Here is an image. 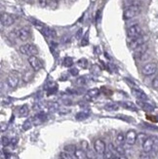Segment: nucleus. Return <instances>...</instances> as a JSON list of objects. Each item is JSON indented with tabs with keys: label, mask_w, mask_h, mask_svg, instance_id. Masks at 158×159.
<instances>
[{
	"label": "nucleus",
	"mask_w": 158,
	"mask_h": 159,
	"mask_svg": "<svg viewBox=\"0 0 158 159\" xmlns=\"http://www.w3.org/2000/svg\"><path fill=\"white\" fill-rule=\"evenodd\" d=\"M142 35H143V29L140 24H132V26H130L128 29H127V36H128V38L130 40L139 38Z\"/></svg>",
	"instance_id": "obj_1"
},
{
	"label": "nucleus",
	"mask_w": 158,
	"mask_h": 159,
	"mask_svg": "<svg viewBox=\"0 0 158 159\" xmlns=\"http://www.w3.org/2000/svg\"><path fill=\"white\" fill-rule=\"evenodd\" d=\"M139 13H140V8H139L138 5H131V6L125 8L123 12V19L126 20V21L127 20H131L139 15Z\"/></svg>",
	"instance_id": "obj_2"
},
{
	"label": "nucleus",
	"mask_w": 158,
	"mask_h": 159,
	"mask_svg": "<svg viewBox=\"0 0 158 159\" xmlns=\"http://www.w3.org/2000/svg\"><path fill=\"white\" fill-rule=\"evenodd\" d=\"M20 52L23 55H26V56H29V57H30V56L37 55L38 49H37V47L34 45V44L27 43V44H24V45H22L20 47Z\"/></svg>",
	"instance_id": "obj_3"
},
{
	"label": "nucleus",
	"mask_w": 158,
	"mask_h": 159,
	"mask_svg": "<svg viewBox=\"0 0 158 159\" xmlns=\"http://www.w3.org/2000/svg\"><path fill=\"white\" fill-rule=\"evenodd\" d=\"M14 34L22 41H26L30 36V29L29 27H23L21 29H17L14 30Z\"/></svg>",
	"instance_id": "obj_4"
},
{
	"label": "nucleus",
	"mask_w": 158,
	"mask_h": 159,
	"mask_svg": "<svg viewBox=\"0 0 158 159\" xmlns=\"http://www.w3.org/2000/svg\"><path fill=\"white\" fill-rule=\"evenodd\" d=\"M157 70V66L155 63H148L143 66L142 68V73L145 76H150L153 75Z\"/></svg>",
	"instance_id": "obj_5"
},
{
	"label": "nucleus",
	"mask_w": 158,
	"mask_h": 159,
	"mask_svg": "<svg viewBox=\"0 0 158 159\" xmlns=\"http://www.w3.org/2000/svg\"><path fill=\"white\" fill-rule=\"evenodd\" d=\"M29 63L30 66L33 68V70L38 71L43 68V63L40 61V59H38L36 56H30L29 57Z\"/></svg>",
	"instance_id": "obj_6"
},
{
	"label": "nucleus",
	"mask_w": 158,
	"mask_h": 159,
	"mask_svg": "<svg viewBox=\"0 0 158 159\" xmlns=\"http://www.w3.org/2000/svg\"><path fill=\"white\" fill-rule=\"evenodd\" d=\"M0 22H1V24L3 27H10L14 24L15 19H14V17L11 15V14L2 13L1 18H0Z\"/></svg>",
	"instance_id": "obj_7"
},
{
	"label": "nucleus",
	"mask_w": 158,
	"mask_h": 159,
	"mask_svg": "<svg viewBox=\"0 0 158 159\" xmlns=\"http://www.w3.org/2000/svg\"><path fill=\"white\" fill-rule=\"evenodd\" d=\"M148 44H143V45L142 46H140V47H138L137 49H135V50H133V57H134L136 60H140V59H142L143 58V56L145 54L146 51H148Z\"/></svg>",
	"instance_id": "obj_8"
},
{
	"label": "nucleus",
	"mask_w": 158,
	"mask_h": 159,
	"mask_svg": "<svg viewBox=\"0 0 158 159\" xmlns=\"http://www.w3.org/2000/svg\"><path fill=\"white\" fill-rule=\"evenodd\" d=\"M94 149L97 152V154H104L105 150H106V146H105V143L102 140H98L95 141L94 143Z\"/></svg>",
	"instance_id": "obj_9"
},
{
	"label": "nucleus",
	"mask_w": 158,
	"mask_h": 159,
	"mask_svg": "<svg viewBox=\"0 0 158 159\" xmlns=\"http://www.w3.org/2000/svg\"><path fill=\"white\" fill-rule=\"evenodd\" d=\"M143 147V151L145 152H151L153 150L154 147V140H153V137H148V139L143 142L142 144Z\"/></svg>",
	"instance_id": "obj_10"
},
{
	"label": "nucleus",
	"mask_w": 158,
	"mask_h": 159,
	"mask_svg": "<svg viewBox=\"0 0 158 159\" xmlns=\"http://www.w3.org/2000/svg\"><path fill=\"white\" fill-rule=\"evenodd\" d=\"M138 139V135L136 133L135 130H129L128 132L126 133V143L129 146H134L137 142Z\"/></svg>",
	"instance_id": "obj_11"
},
{
	"label": "nucleus",
	"mask_w": 158,
	"mask_h": 159,
	"mask_svg": "<svg viewBox=\"0 0 158 159\" xmlns=\"http://www.w3.org/2000/svg\"><path fill=\"white\" fill-rule=\"evenodd\" d=\"M145 43V38L142 35L141 37H139V38H136V39H133V40H130L129 47H130V49L135 50V49H137L138 47L143 45Z\"/></svg>",
	"instance_id": "obj_12"
},
{
	"label": "nucleus",
	"mask_w": 158,
	"mask_h": 159,
	"mask_svg": "<svg viewBox=\"0 0 158 159\" xmlns=\"http://www.w3.org/2000/svg\"><path fill=\"white\" fill-rule=\"evenodd\" d=\"M20 81V77L15 73H10L7 76V83L10 88H16Z\"/></svg>",
	"instance_id": "obj_13"
},
{
	"label": "nucleus",
	"mask_w": 158,
	"mask_h": 159,
	"mask_svg": "<svg viewBox=\"0 0 158 159\" xmlns=\"http://www.w3.org/2000/svg\"><path fill=\"white\" fill-rule=\"evenodd\" d=\"M132 93L139 100V101H143V102L148 101V95H146L143 90H141V89L134 88L132 90Z\"/></svg>",
	"instance_id": "obj_14"
},
{
	"label": "nucleus",
	"mask_w": 158,
	"mask_h": 159,
	"mask_svg": "<svg viewBox=\"0 0 158 159\" xmlns=\"http://www.w3.org/2000/svg\"><path fill=\"white\" fill-rule=\"evenodd\" d=\"M40 31L43 33V35H45L46 37H48V38H53V39H54L57 36L56 31H55L54 29H51V27H46V26L44 27L43 29L40 30Z\"/></svg>",
	"instance_id": "obj_15"
},
{
	"label": "nucleus",
	"mask_w": 158,
	"mask_h": 159,
	"mask_svg": "<svg viewBox=\"0 0 158 159\" xmlns=\"http://www.w3.org/2000/svg\"><path fill=\"white\" fill-rule=\"evenodd\" d=\"M100 94V90L98 88H94V89H91L87 92V94L85 95V99L87 101H91V100H94L95 98H97L99 96Z\"/></svg>",
	"instance_id": "obj_16"
},
{
	"label": "nucleus",
	"mask_w": 158,
	"mask_h": 159,
	"mask_svg": "<svg viewBox=\"0 0 158 159\" xmlns=\"http://www.w3.org/2000/svg\"><path fill=\"white\" fill-rule=\"evenodd\" d=\"M73 155H74V157H75V159H86V158H87L86 151L82 149V147H81V149L77 147Z\"/></svg>",
	"instance_id": "obj_17"
},
{
	"label": "nucleus",
	"mask_w": 158,
	"mask_h": 159,
	"mask_svg": "<svg viewBox=\"0 0 158 159\" xmlns=\"http://www.w3.org/2000/svg\"><path fill=\"white\" fill-rule=\"evenodd\" d=\"M138 104L139 105H141L143 109L146 110V111H152L154 109V107H152V105L150 104H148V102H143V101H139L138 102Z\"/></svg>",
	"instance_id": "obj_18"
},
{
	"label": "nucleus",
	"mask_w": 158,
	"mask_h": 159,
	"mask_svg": "<svg viewBox=\"0 0 158 159\" xmlns=\"http://www.w3.org/2000/svg\"><path fill=\"white\" fill-rule=\"evenodd\" d=\"M126 142V135H124V133H119L117 137H116V144L123 146L124 143Z\"/></svg>",
	"instance_id": "obj_19"
},
{
	"label": "nucleus",
	"mask_w": 158,
	"mask_h": 159,
	"mask_svg": "<svg viewBox=\"0 0 158 159\" xmlns=\"http://www.w3.org/2000/svg\"><path fill=\"white\" fill-rule=\"evenodd\" d=\"M119 108L117 104H114V103H109V104H106L104 105V109L107 111H114L117 110Z\"/></svg>",
	"instance_id": "obj_20"
},
{
	"label": "nucleus",
	"mask_w": 158,
	"mask_h": 159,
	"mask_svg": "<svg viewBox=\"0 0 158 159\" xmlns=\"http://www.w3.org/2000/svg\"><path fill=\"white\" fill-rule=\"evenodd\" d=\"M121 105H123L125 108H127V109H131V110H135V111L138 109L137 107H136V105L132 102H123Z\"/></svg>",
	"instance_id": "obj_21"
},
{
	"label": "nucleus",
	"mask_w": 158,
	"mask_h": 159,
	"mask_svg": "<svg viewBox=\"0 0 158 159\" xmlns=\"http://www.w3.org/2000/svg\"><path fill=\"white\" fill-rule=\"evenodd\" d=\"M46 119V115L45 113H38L36 116L34 117V120H35V124H40L42 123V122H44V120Z\"/></svg>",
	"instance_id": "obj_22"
},
{
	"label": "nucleus",
	"mask_w": 158,
	"mask_h": 159,
	"mask_svg": "<svg viewBox=\"0 0 158 159\" xmlns=\"http://www.w3.org/2000/svg\"><path fill=\"white\" fill-rule=\"evenodd\" d=\"M29 109L26 105H24L23 107H21V108L19 109V113H20V115L23 117H26L29 115Z\"/></svg>",
	"instance_id": "obj_23"
},
{
	"label": "nucleus",
	"mask_w": 158,
	"mask_h": 159,
	"mask_svg": "<svg viewBox=\"0 0 158 159\" xmlns=\"http://www.w3.org/2000/svg\"><path fill=\"white\" fill-rule=\"evenodd\" d=\"M89 116V112L88 111H80L75 115V118L77 120H83V119H86Z\"/></svg>",
	"instance_id": "obj_24"
},
{
	"label": "nucleus",
	"mask_w": 158,
	"mask_h": 159,
	"mask_svg": "<svg viewBox=\"0 0 158 159\" xmlns=\"http://www.w3.org/2000/svg\"><path fill=\"white\" fill-rule=\"evenodd\" d=\"M77 147L74 146V144H68V146H65L63 147V150L68 153H70V154H74V152H75Z\"/></svg>",
	"instance_id": "obj_25"
},
{
	"label": "nucleus",
	"mask_w": 158,
	"mask_h": 159,
	"mask_svg": "<svg viewBox=\"0 0 158 159\" xmlns=\"http://www.w3.org/2000/svg\"><path fill=\"white\" fill-rule=\"evenodd\" d=\"M96 151H95V149L92 150L91 149H89L86 151V155H87V159H96L97 157V155H96Z\"/></svg>",
	"instance_id": "obj_26"
},
{
	"label": "nucleus",
	"mask_w": 158,
	"mask_h": 159,
	"mask_svg": "<svg viewBox=\"0 0 158 159\" xmlns=\"http://www.w3.org/2000/svg\"><path fill=\"white\" fill-rule=\"evenodd\" d=\"M104 156V159H115L116 158V155L113 154L109 149H106V150H105Z\"/></svg>",
	"instance_id": "obj_27"
},
{
	"label": "nucleus",
	"mask_w": 158,
	"mask_h": 159,
	"mask_svg": "<svg viewBox=\"0 0 158 159\" xmlns=\"http://www.w3.org/2000/svg\"><path fill=\"white\" fill-rule=\"evenodd\" d=\"M60 157H61V159H74L73 156L71 155L70 153L66 152L65 150L60 153Z\"/></svg>",
	"instance_id": "obj_28"
},
{
	"label": "nucleus",
	"mask_w": 158,
	"mask_h": 159,
	"mask_svg": "<svg viewBox=\"0 0 158 159\" xmlns=\"http://www.w3.org/2000/svg\"><path fill=\"white\" fill-rule=\"evenodd\" d=\"M59 104H57V103H50L48 105V108L50 111H52V112H54V111H56L59 109Z\"/></svg>",
	"instance_id": "obj_29"
},
{
	"label": "nucleus",
	"mask_w": 158,
	"mask_h": 159,
	"mask_svg": "<svg viewBox=\"0 0 158 159\" xmlns=\"http://www.w3.org/2000/svg\"><path fill=\"white\" fill-rule=\"evenodd\" d=\"M116 151H117V155L125 154V149L123 147V146H120V144L116 146Z\"/></svg>",
	"instance_id": "obj_30"
},
{
	"label": "nucleus",
	"mask_w": 158,
	"mask_h": 159,
	"mask_svg": "<svg viewBox=\"0 0 158 159\" xmlns=\"http://www.w3.org/2000/svg\"><path fill=\"white\" fill-rule=\"evenodd\" d=\"M146 139H148V136L145 135V134H143V133H140L138 135V141L140 142L141 144H143V143L145 142Z\"/></svg>",
	"instance_id": "obj_31"
},
{
	"label": "nucleus",
	"mask_w": 158,
	"mask_h": 159,
	"mask_svg": "<svg viewBox=\"0 0 158 159\" xmlns=\"http://www.w3.org/2000/svg\"><path fill=\"white\" fill-rule=\"evenodd\" d=\"M63 65H65V66H68V68H69V66H71L73 65V61L71 58H65V60H63Z\"/></svg>",
	"instance_id": "obj_32"
},
{
	"label": "nucleus",
	"mask_w": 158,
	"mask_h": 159,
	"mask_svg": "<svg viewBox=\"0 0 158 159\" xmlns=\"http://www.w3.org/2000/svg\"><path fill=\"white\" fill-rule=\"evenodd\" d=\"M76 84L79 86H83L86 84V78L83 76H80L76 79Z\"/></svg>",
	"instance_id": "obj_33"
},
{
	"label": "nucleus",
	"mask_w": 158,
	"mask_h": 159,
	"mask_svg": "<svg viewBox=\"0 0 158 159\" xmlns=\"http://www.w3.org/2000/svg\"><path fill=\"white\" fill-rule=\"evenodd\" d=\"M77 63H78V66H82V68H87V66H88V62L86 59H80L78 62H77Z\"/></svg>",
	"instance_id": "obj_34"
},
{
	"label": "nucleus",
	"mask_w": 158,
	"mask_h": 159,
	"mask_svg": "<svg viewBox=\"0 0 158 159\" xmlns=\"http://www.w3.org/2000/svg\"><path fill=\"white\" fill-rule=\"evenodd\" d=\"M107 149H109L110 151H111L113 154L114 155H116L117 156V151H116V146H114V144H113L112 143H110L109 144V146H107Z\"/></svg>",
	"instance_id": "obj_35"
},
{
	"label": "nucleus",
	"mask_w": 158,
	"mask_h": 159,
	"mask_svg": "<svg viewBox=\"0 0 158 159\" xmlns=\"http://www.w3.org/2000/svg\"><path fill=\"white\" fill-rule=\"evenodd\" d=\"M140 159H151V156H150V154H149L148 152L143 151L140 154Z\"/></svg>",
	"instance_id": "obj_36"
},
{
	"label": "nucleus",
	"mask_w": 158,
	"mask_h": 159,
	"mask_svg": "<svg viewBox=\"0 0 158 159\" xmlns=\"http://www.w3.org/2000/svg\"><path fill=\"white\" fill-rule=\"evenodd\" d=\"M81 147L85 150V151H87V150L90 149L88 142H87V141H81Z\"/></svg>",
	"instance_id": "obj_37"
},
{
	"label": "nucleus",
	"mask_w": 158,
	"mask_h": 159,
	"mask_svg": "<svg viewBox=\"0 0 158 159\" xmlns=\"http://www.w3.org/2000/svg\"><path fill=\"white\" fill-rule=\"evenodd\" d=\"M1 143H2V146H7L8 144H10V140L7 138V137H2Z\"/></svg>",
	"instance_id": "obj_38"
},
{
	"label": "nucleus",
	"mask_w": 158,
	"mask_h": 159,
	"mask_svg": "<svg viewBox=\"0 0 158 159\" xmlns=\"http://www.w3.org/2000/svg\"><path fill=\"white\" fill-rule=\"evenodd\" d=\"M23 128H24V130L30 129V128H31V120H26V122H24Z\"/></svg>",
	"instance_id": "obj_39"
},
{
	"label": "nucleus",
	"mask_w": 158,
	"mask_h": 159,
	"mask_svg": "<svg viewBox=\"0 0 158 159\" xmlns=\"http://www.w3.org/2000/svg\"><path fill=\"white\" fill-rule=\"evenodd\" d=\"M152 87L154 89H158V74L155 75V77L152 80Z\"/></svg>",
	"instance_id": "obj_40"
},
{
	"label": "nucleus",
	"mask_w": 158,
	"mask_h": 159,
	"mask_svg": "<svg viewBox=\"0 0 158 159\" xmlns=\"http://www.w3.org/2000/svg\"><path fill=\"white\" fill-rule=\"evenodd\" d=\"M59 2L60 0H50V4H51V7L53 9H56L58 7V5H59Z\"/></svg>",
	"instance_id": "obj_41"
},
{
	"label": "nucleus",
	"mask_w": 158,
	"mask_h": 159,
	"mask_svg": "<svg viewBox=\"0 0 158 159\" xmlns=\"http://www.w3.org/2000/svg\"><path fill=\"white\" fill-rule=\"evenodd\" d=\"M69 72H70V74L71 75H73V76H77L78 75V73H79V70L77 68H71L70 70H69Z\"/></svg>",
	"instance_id": "obj_42"
},
{
	"label": "nucleus",
	"mask_w": 158,
	"mask_h": 159,
	"mask_svg": "<svg viewBox=\"0 0 158 159\" xmlns=\"http://www.w3.org/2000/svg\"><path fill=\"white\" fill-rule=\"evenodd\" d=\"M38 3L41 7H46L48 4V0H38Z\"/></svg>",
	"instance_id": "obj_43"
},
{
	"label": "nucleus",
	"mask_w": 158,
	"mask_h": 159,
	"mask_svg": "<svg viewBox=\"0 0 158 159\" xmlns=\"http://www.w3.org/2000/svg\"><path fill=\"white\" fill-rule=\"evenodd\" d=\"M117 159H128V157L126 156V154H122V155H117L116 156Z\"/></svg>",
	"instance_id": "obj_44"
},
{
	"label": "nucleus",
	"mask_w": 158,
	"mask_h": 159,
	"mask_svg": "<svg viewBox=\"0 0 158 159\" xmlns=\"http://www.w3.org/2000/svg\"><path fill=\"white\" fill-rule=\"evenodd\" d=\"M96 159H104V154H97Z\"/></svg>",
	"instance_id": "obj_45"
},
{
	"label": "nucleus",
	"mask_w": 158,
	"mask_h": 159,
	"mask_svg": "<svg viewBox=\"0 0 158 159\" xmlns=\"http://www.w3.org/2000/svg\"><path fill=\"white\" fill-rule=\"evenodd\" d=\"M6 128H7V126H5V127H4V124L2 123V125H1V131H2V132H4V131L6 130Z\"/></svg>",
	"instance_id": "obj_46"
},
{
	"label": "nucleus",
	"mask_w": 158,
	"mask_h": 159,
	"mask_svg": "<svg viewBox=\"0 0 158 159\" xmlns=\"http://www.w3.org/2000/svg\"><path fill=\"white\" fill-rule=\"evenodd\" d=\"M81 31H82V30L80 29L79 31H78V33H77V38H79V37H80V34H81Z\"/></svg>",
	"instance_id": "obj_47"
},
{
	"label": "nucleus",
	"mask_w": 158,
	"mask_h": 159,
	"mask_svg": "<svg viewBox=\"0 0 158 159\" xmlns=\"http://www.w3.org/2000/svg\"><path fill=\"white\" fill-rule=\"evenodd\" d=\"M24 1H26V2H29V3H30V2H31L32 0H24Z\"/></svg>",
	"instance_id": "obj_48"
},
{
	"label": "nucleus",
	"mask_w": 158,
	"mask_h": 159,
	"mask_svg": "<svg viewBox=\"0 0 158 159\" xmlns=\"http://www.w3.org/2000/svg\"><path fill=\"white\" fill-rule=\"evenodd\" d=\"M115 159H117V157H116V158H115Z\"/></svg>",
	"instance_id": "obj_49"
}]
</instances>
